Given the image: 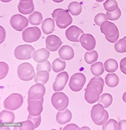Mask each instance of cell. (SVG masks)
<instances>
[{
	"label": "cell",
	"instance_id": "obj_1",
	"mask_svg": "<svg viewBox=\"0 0 126 130\" xmlns=\"http://www.w3.org/2000/svg\"><path fill=\"white\" fill-rule=\"evenodd\" d=\"M104 84L102 78L95 76L90 80L85 89V97L89 103L93 104L97 101L102 92Z\"/></svg>",
	"mask_w": 126,
	"mask_h": 130
},
{
	"label": "cell",
	"instance_id": "obj_2",
	"mask_svg": "<svg viewBox=\"0 0 126 130\" xmlns=\"http://www.w3.org/2000/svg\"><path fill=\"white\" fill-rule=\"evenodd\" d=\"M67 10L56 9L52 14V18L56 22L57 26L60 28L65 29L72 23V18Z\"/></svg>",
	"mask_w": 126,
	"mask_h": 130
},
{
	"label": "cell",
	"instance_id": "obj_3",
	"mask_svg": "<svg viewBox=\"0 0 126 130\" xmlns=\"http://www.w3.org/2000/svg\"><path fill=\"white\" fill-rule=\"evenodd\" d=\"M100 26L101 32L104 35L106 38L109 42L114 43L117 41L119 38V33L114 23L106 21L103 22Z\"/></svg>",
	"mask_w": 126,
	"mask_h": 130
},
{
	"label": "cell",
	"instance_id": "obj_4",
	"mask_svg": "<svg viewBox=\"0 0 126 130\" xmlns=\"http://www.w3.org/2000/svg\"><path fill=\"white\" fill-rule=\"evenodd\" d=\"M104 108L101 104L99 103L94 105L92 108L91 118L94 123L97 125H102L108 120V113Z\"/></svg>",
	"mask_w": 126,
	"mask_h": 130
},
{
	"label": "cell",
	"instance_id": "obj_5",
	"mask_svg": "<svg viewBox=\"0 0 126 130\" xmlns=\"http://www.w3.org/2000/svg\"><path fill=\"white\" fill-rule=\"evenodd\" d=\"M17 75L21 80L28 81L33 79L35 72L33 66L28 62H24L20 64L17 69Z\"/></svg>",
	"mask_w": 126,
	"mask_h": 130
},
{
	"label": "cell",
	"instance_id": "obj_6",
	"mask_svg": "<svg viewBox=\"0 0 126 130\" xmlns=\"http://www.w3.org/2000/svg\"><path fill=\"white\" fill-rule=\"evenodd\" d=\"M23 101V97L21 94L12 93L5 100L3 103L4 106L6 109L14 111L22 106Z\"/></svg>",
	"mask_w": 126,
	"mask_h": 130
},
{
	"label": "cell",
	"instance_id": "obj_7",
	"mask_svg": "<svg viewBox=\"0 0 126 130\" xmlns=\"http://www.w3.org/2000/svg\"><path fill=\"white\" fill-rule=\"evenodd\" d=\"M35 48L31 45L25 44L20 45L16 47L14 51L15 58L19 60H27L33 57Z\"/></svg>",
	"mask_w": 126,
	"mask_h": 130
},
{
	"label": "cell",
	"instance_id": "obj_8",
	"mask_svg": "<svg viewBox=\"0 0 126 130\" xmlns=\"http://www.w3.org/2000/svg\"><path fill=\"white\" fill-rule=\"evenodd\" d=\"M51 102L53 107L58 111L66 109L69 103L68 97L63 92L54 93L51 98Z\"/></svg>",
	"mask_w": 126,
	"mask_h": 130
},
{
	"label": "cell",
	"instance_id": "obj_9",
	"mask_svg": "<svg viewBox=\"0 0 126 130\" xmlns=\"http://www.w3.org/2000/svg\"><path fill=\"white\" fill-rule=\"evenodd\" d=\"M86 81V78L84 74L80 73H77L71 77L69 85L72 91L78 92L82 89Z\"/></svg>",
	"mask_w": 126,
	"mask_h": 130
},
{
	"label": "cell",
	"instance_id": "obj_10",
	"mask_svg": "<svg viewBox=\"0 0 126 130\" xmlns=\"http://www.w3.org/2000/svg\"><path fill=\"white\" fill-rule=\"evenodd\" d=\"M40 30L36 27H28L22 33V38L26 42L31 43L38 40L41 37Z\"/></svg>",
	"mask_w": 126,
	"mask_h": 130
},
{
	"label": "cell",
	"instance_id": "obj_11",
	"mask_svg": "<svg viewBox=\"0 0 126 130\" xmlns=\"http://www.w3.org/2000/svg\"><path fill=\"white\" fill-rule=\"evenodd\" d=\"M45 91V88L44 85L39 83L33 85L28 91V103L31 100H39L43 98Z\"/></svg>",
	"mask_w": 126,
	"mask_h": 130
},
{
	"label": "cell",
	"instance_id": "obj_12",
	"mask_svg": "<svg viewBox=\"0 0 126 130\" xmlns=\"http://www.w3.org/2000/svg\"><path fill=\"white\" fill-rule=\"evenodd\" d=\"M10 23L15 30L21 31L27 27L29 22L27 18L25 16L16 14L11 17L10 20Z\"/></svg>",
	"mask_w": 126,
	"mask_h": 130
},
{
	"label": "cell",
	"instance_id": "obj_13",
	"mask_svg": "<svg viewBox=\"0 0 126 130\" xmlns=\"http://www.w3.org/2000/svg\"><path fill=\"white\" fill-rule=\"evenodd\" d=\"M44 98L39 100H31L28 102L27 108L29 115L34 117L40 115L43 109V105Z\"/></svg>",
	"mask_w": 126,
	"mask_h": 130
},
{
	"label": "cell",
	"instance_id": "obj_14",
	"mask_svg": "<svg viewBox=\"0 0 126 130\" xmlns=\"http://www.w3.org/2000/svg\"><path fill=\"white\" fill-rule=\"evenodd\" d=\"M69 79L68 73L64 71L58 74L53 85V90L55 92L62 90L66 86Z\"/></svg>",
	"mask_w": 126,
	"mask_h": 130
},
{
	"label": "cell",
	"instance_id": "obj_15",
	"mask_svg": "<svg viewBox=\"0 0 126 130\" xmlns=\"http://www.w3.org/2000/svg\"><path fill=\"white\" fill-rule=\"evenodd\" d=\"M84 34L81 29L76 26L73 25L69 27L65 32L67 38L69 40L73 42H79L80 37Z\"/></svg>",
	"mask_w": 126,
	"mask_h": 130
},
{
	"label": "cell",
	"instance_id": "obj_16",
	"mask_svg": "<svg viewBox=\"0 0 126 130\" xmlns=\"http://www.w3.org/2000/svg\"><path fill=\"white\" fill-rule=\"evenodd\" d=\"M45 42L46 48L52 52L57 50L62 44L60 38L53 35L48 36L46 38Z\"/></svg>",
	"mask_w": 126,
	"mask_h": 130
},
{
	"label": "cell",
	"instance_id": "obj_17",
	"mask_svg": "<svg viewBox=\"0 0 126 130\" xmlns=\"http://www.w3.org/2000/svg\"><path fill=\"white\" fill-rule=\"evenodd\" d=\"M82 46L86 50L91 51L95 48L96 42L95 39L92 35L89 34H83L79 39Z\"/></svg>",
	"mask_w": 126,
	"mask_h": 130
},
{
	"label": "cell",
	"instance_id": "obj_18",
	"mask_svg": "<svg viewBox=\"0 0 126 130\" xmlns=\"http://www.w3.org/2000/svg\"><path fill=\"white\" fill-rule=\"evenodd\" d=\"M72 115L71 111L68 109L62 111H59L56 116L57 122L61 125L65 124L71 120Z\"/></svg>",
	"mask_w": 126,
	"mask_h": 130
},
{
	"label": "cell",
	"instance_id": "obj_19",
	"mask_svg": "<svg viewBox=\"0 0 126 130\" xmlns=\"http://www.w3.org/2000/svg\"><path fill=\"white\" fill-rule=\"evenodd\" d=\"M50 55V52L45 48H43L35 51L33 54V58L36 62L41 63L47 60Z\"/></svg>",
	"mask_w": 126,
	"mask_h": 130
},
{
	"label": "cell",
	"instance_id": "obj_20",
	"mask_svg": "<svg viewBox=\"0 0 126 130\" xmlns=\"http://www.w3.org/2000/svg\"><path fill=\"white\" fill-rule=\"evenodd\" d=\"M58 53L61 58L66 60H70L72 59L74 54L72 47L67 45L62 46L59 50Z\"/></svg>",
	"mask_w": 126,
	"mask_h": 130
},
{
	"label": "cell",
	"instance_id": "obj_21",
	"mask_svg": "<svg viewBox=\"0 0 126 130\" xmlns=\"http://www.w3.org/2000/svg\"><path fill=\"white\" fill-rule=\"evenodd\" d=\"M18 8L19 12L23 14H28L32 13L34 10L33 0L27 2L20 1Z\"/></svg>",
	"mask_w": 126,
	"mask_h": 130
},
{
	"label": "cell",
	"instance_id": "obj_22",
	"mask_svg": "<svg viewBox=\"0 0 126 130\" xmlns=\"http://www.w3.org/2000/svg\"><path fill=\"white\" fill-rule=\"evenodd\" d=\"M55 27L54 20L50 18L45 19L43 22L41 26L43 32L46 35L52 33L54 30Z\"/></svg>",
	"mask_w": 126,
	"mask_h": 130
},
{
	"label": "cell",
	"instance_id": "obj_23",
	"mask_svg": "<svg viewBox=\"0 0 126 130\" xmlns=\"http://www.w3.org/2000/svg\"><path fill=\"white\" fill-rule=\"evenodd\" d=\"M49 72L46 70H40L37 72L34 77L35 82L44 85L49 80Z\"/></svg>",
	"mask_w": 126,
	"mask_h": 130
},
{
	"label": "cell",
	"instance_id": "obj_24",
	"mask_svg": "<svg viewBox=\"0 0 126 130\" xmlns=\"http://www.w3.org/2000/svg\"><path fill=\"white\" fill-rule=\"evenodd\" d=\"M15 118V115L13 112L5 109L0 113V122L2 123H12Z\"/></svg>",
	"mask_w": 126,
	"mask_h": 130
},
{
	"label": "cell",
	"instance_id": "obj_25",
	"mask_svg": "<svg viewBox=\"0 0 126 130\" xmlns=\"http://www.w3.org/2000/svg\"><path fill=\"white\" fill-rule=\"evenodd\" d=\"M106 84L110 87H114L118 85L119 79L117 75L115 73L108 74L105 78Z\"/></svg>",
	"mask_w": 126,
	"mask_h": 130
},
{
	"label": "cell",
	"instance_id": "obj_26",
	"mask_svg": "<svg viewBox=\"0 0 126 130\" xmlns=\"http://www.w3.org/2000/svg\"><path fill=\"white\" fill-rule=\"evenodd\" d=\"M28 19L30 23L33 25H38L43 21V17L41 13L37 11H34L30 15Z\"/></svg>",
	"mask_w": 126,
	"mask_h": 130
},
{
	"label": "cell",
	"instance_id": "obj_27",
	"mask_svg": "<svg viewBox=\"0 0 126 130\" xmlns=\"http://www.w3.org/2000/svg\"><path fill=\"white\" fill-rule=\"evenodd\" d=\"M66 67L65 61L59 58L55 59L52 64V70L56 73L64 70Z\"/></svg>",
	"mask_w": 126,
	"mask_h": 130
},
{
	"label": "cell",
	"instance_id": "obj_28",
	"mask_svg": "<svg viewBox=\"0 0 126 130\" xmlns=\"http://www.w3.org/2000/svg\"><path fill=\"white\" fill-rule=\"evenodd\" d=\"M81 4L77 2L74 1L70 3L68 6V11L72 15L77 16L82 11Z\"/></svg>",
	"mask_w": 126,
	"mask_h": 130
},
{
	"label": "cell",
	"instance_id": "obj_29",
	"mask_svg": "<svg viewBox=\"0 0 126 130\" xmlns=\"http://www.w3.org/2000/svg\"><path fill=\"white\" fill-rule=\"evenodd\" d=\"M112 101V96L109 93H105L100 96L97 103L101 104L104 108H106L110 106Z\"/></svg>",
	"mask_w": 126,
	"mask_h": 130
},
{
	"label": "cell",
	"instance_id": "obj_30",
	"mask_svg": "<svg viewBox=\"0 0 126 130\" xmlns=\"http://www.w3.org/2000/svg\"><path fill=\"white\" fill-rule=\"evenodd\" d=\"M104 66L106 71L110 73L115 72L118 68L117 61L115 59L112 58L107 60L104 63Z\"/></svg>",
	"mask_w": 126,
	"mask_h": 130
},
{
	"label": "cell",
	"instance_id": "obj_31",
	"mask_svg": "<svg viewBox=\"0 0 126 130\" xmlns=\"http://www.w3.org/2000/svg\"><path fill=\"white\" fill-rule=\"evenodd\" d=\"M90 70L92 74L95 76L101 75L104 71L103 64L100 61L97 62L92 64Z\"/></svg>",
	"mask_w": 126,
	"mask_h": 130
},
{
	"label": "cell",
	"instance_id": "obj_32",
	"mask_svg": "<svg viewBox=\"0 0 126 130\" xmlns=\"http://www.w3.org/2000/svg\"><path fill=\"white\" fill-rule=\"evenodd\" d=\"M98 56L97 52L95 50L87 51L85 55V60L87 63L91 64L97 60Z\"/></svg>",
	"mask_w": 126,
	"mask_h": 130
},
{
	"label": "cell",
	"instance_id": "obj_33",
	"mask_svg": "<svg viewBox=\"0 0 126 130\" xmlns=\"http://www.w3.org/2000/svg\"><path fill=\"white\" fill-rule=\"evenodd\" d=\"M18 126L14 127V130H33L35 128L32 122L28 119L26 121L18 122Z\"/></svg>",
	"mask_w": 126,
	"mask_h": 130
},
{
	"label": "cell",
	"instance_id": "obj_34",
	"mask_svg": "<svg viewBox=\"0 0 126 130\" xmlns=\"http://www.w3.org/2000/svg\"><path fill=\"white\" fill-rule=\"evenodd\" d=\"M104 9L107 11H114L119 8L117 2L115 0H107L103 3Z\"/></svg>",
	"mask_w": 126,
	"mask_h": 130
},
{
	"label": "cell",
	"instance_id": "obj_35",
	"mask_svg": "<svg viewBox=\"0 0 126 130\" xmlns=\"http://www.w3.org/2000/svg\"><path fill=\"white\" fill-rule=\"evenodd\" d=\"M114 48L117 52H126V40L123 38L119 39L114 44Z\"/></svg>",
	"mask_w": 126,
	"mask_h": 130
},
{
	"label": "cell",
	"instance_id": "obj_36",
	"mask_svg": "<svg viewBox=\"0 0 126 130\" xmlns=\"http://www.w3.org/2000/svg\"><path fill=\"white\" fill-rule=\"evenodd\" d=\"M118 122L115 120L113 119H110L103 126V130H117Z\"/></svg>",
	"mask_w": 126,
	"mask_h": 130
},
{
	"label": "cell",
	"instance_id": "obj_37",
	"mask_svg": "<svg viewBox=\"0 0 126 130\" xmlns=\"http://www.w3.org/2000/svg\"><path fill=\"white\" fill-rule=\"evenodd\" d=\"M106 16L108 19L111 21H115L118 20L120 17L121 12L118 8L116 10L112 12H106Z\"/></svg>",
	"mask_w": 126,
	"mask_h": 130
},
{
	"label": "cell",
	"instance_id": "obj_38",
	"mask_svg": "<svg viewBox=\"0 0 126 130\" xmlns=\"http://www.w3.org/2000/svg\"><path fill=\"white\" fill-rule=\"evenodd\" d=\"M51 65L48 60L45 62L39 63L37 64L36 67L37 72L40 70H46L49 72L51 70Z\"/></svg>",
	"mask_w": 126,
	"mask_h": 130
},
{
	"label": "cell",
	"instance_id": "obj_39",
	"mask_svg": "<svg viewBox=\"0 0 126 130\" xmlns=\"http://www.w3.org/2000/svg\"><path fill=\"white\" fill-rule=\"evenodd\" d=\"M108 20L106 14L103 13L98 14L95 16L94 19L95 24L99 26H100L103 22Z\"/></svg>",
	"mask_w": 126,
	"mask_h": 130
},
{
	"label": "cell",
	"instance_id": "obj_40",
	"mask_svg": "<svg viewBox=\"0 0 126 130\" xmlns=\"http://www.w3.org/2000/svg\"><path fill=\"white\" fill-rule=\"evenodd\" d=\"M9 70L8 64L4 62H0V79L4 78L7 75Z\"/></svg>",
	"mask_w": 126,
	"mask_h": 130
},
{
	"label": "cell",
	"instance_id": "obj_41",
	"mask_svg": "<svg viewBox=\"0 0 126 130\" xmlns=\"http://www.w3.org/2000/svg\"><path fill=\"white\" fill-rule=\"evenodd\" d=\"M27 119L30 120L32 122L36 128L39 126L41 123V115L36 117L28 115Z\"/></svg>",
	"mask_w": 126,
	"mask_h": 130
},
{
	"label": "cell",
	"instance_id": "obj_42",
	"mask_svg": "<svg viewBox=\"0 0 126 130\" xmlns=\"http://www.w3.org/2000/svg\"><path fill=\"white\" fill-rule=\"evenodd\" d=\"M120 67L122 72L126 74V57L121 60L120 63Z\"/></svg>",
	"mask_w": 126,
	"mask_h": 130
},
{
	"label": "cell",
	"instance_id": "obj_43",
	"mask_svg": "<svg viewBox=\"0 0 126 130\" xmlns=\"http://www.w3.org/2000/svg\"><path fill=\"white\" fill-rule=\"evenodd\" d=\"M80 130L77 125L75 124L71 123L68 124L65 126L63 130Z\"/></svg>",
	"mask_w": 126,
	"mask_h": 130
},
{
	"label": "cell",
	"instance_id": "obj_44",
	"mask_svg": "<svg viewBox=\"0 0 126 130\" xmlns=\"http://www.w3.org/2000/svg\"><path fill=\"white\" fill-rule=\"evenodd\" d=\"M117 130H126V120H123L120 121L117 125Z\"/></svg>",
	"mask_w": 126,
	"mask_h": 130
},
{
	"label": "cell",
	"instance_id": "obj_45",
	"mask_svg": "<svg viewBox=\"0 0 126 130\" xmlns=\"http://www.w3.org/2000/svg\"><path fill=\"white\" fill-rule=\"evenodd\" d=\"M122 98L123 101L126 103V91L123 94Z\"/></svg>",
	"mask_w": 126,
	"mask_h": 130
},
{
	"label": "cell",
	"instance_id": "obj_46",
	"mask_svg": "<svg viewBox=\"0 0 126 130\" xmlns=\"http://www.w3.org/2000/svg\"><path fill=\"white\" fill-rule=\"evenodd\" d=\"M53 2L57 3H60L64 0H52Z\"/></svg>",
	"mask_w": 126,
	"mask_h": 130
},
{
	"label": "cell",
	"instance_id": "obj_47",
	"mask_svg": "<svg viewBox=\"0 0 126 130\" xmlns=\"http://www.w3.org/2000/svg\"><path fill=\"white\" fill-rule=\"evenodd\" d=\"M83 129H90L87 126H84L80 128V130Z\"/></svg>",
	"mask_w": 126,
	"mask_h": 130
},
{
	"label": "cell",
	"instance_id": "obj_48",
	"mask_svg": "<svg viewBox=\"0 0 126 130\" xmlns=\"http://www.w3.org/2000/svg\"><path fill=\"white\" fill-rule=\"evenodd\" d=\"M2 2L4 3H8L12 0H0Z\"/></svg>",
	"mask_w": 126,
	"mask_h": 130
},
{
	"label": "cell",
	"instance_id": "obj_49",
	"mask_svg": "<svg viewBox=\"0 0 126 130\" xmlns=\"http://www.w3.org/2000/svg\"><path fill=\"white\" fill-rule=\"evenodd\" d=\"M32 0H20V1L23 2H27Z\"/></svg>",
	"mask_w": 126,
	"mask_h": 130
},
{
	"label": "cell",
	"instance_id": "obj_50",
	"mask_svg": "<svg viewBox=\"0 0 126 130\" xmlns=\"http://www.w3.org/2000/svg\"><path fill=\"white\" fill-rule=\"evenodd\" d=\"M96 1L99 2H103L105 0H95Z\"/></svg>",
	"mask_w": 126,
	"mask_h": 130
},
{
	"label": "cell",
	"instance_id": "obj_51",
	"mask_svg": "<svg viewBox=\"0 0 126 130\" xmlns=\"http://www.w3.org/2000/svg\"><path fill=\"white\" fill-rule=\"evenodd\" d=\"M123 38L125 39L126 40V36L124 37Z\"/></svg>",
	"mask_w": 126,
	"mask_h": 130
},
{
	"label": "cell",
	"instance_id": "obj_52",
	"mask_svg": "<svg viewBox=\"0 0 126 130\" xmlns=\"http://www.w3.org/2000/svg\"></svg>",
	"mask_w": 126,
	"mask_h": 130
},
{
	"label": "cell",
	"instance_id": "obj_53",
	"mask_svg": "<svg viewBox=\"0 0 126 130\" xmlns=\"http://www.w3.org/2000/svg\"></svg>",
	"mask_w": 126,
	"mask_h": 130
}]
</instances>
